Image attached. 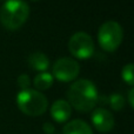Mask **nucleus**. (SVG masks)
<instances>
[{
  "instance_id": "nucleus-1",
  "label": "nucleus",
  "mask_w": 134,
  "mask_h": 134,
  "mask_svg": "<svg viewBox=\"0 0 134 134\" xmlns=\"http://www.w3.org/2000/svg\"><path fill=\"white\" fill-rule=\"evenodd\" d=\"M67 98L71 107L86 113L95 108L99 100V93L93 81L88 79H79L68 88Z\"/></svg>"
},
{
  "instance_id": "nucleus-2",
  "label": "nucleus",
  "mask_w": 134,
  "mask_h": 134,
  "mask_svg": "<svg viewBox=\"0 0 134 134\" xmlns=\"http://www.w3.org/2000/svg\"><path fill=\"white\" fill-rule=\"evenodd\" d=\"M30 15V6L24 0H6L0 8V21L8 30H18Z\"/></svg>"
},
{
  "instance_id": "nucleus-3",
  "label": "nucleus",
  "mask_w": 134,
  "mask_h": 134,
  "mask_svg": "<svg viewBox=\"0 0 134 134\" xmlns=\"http://www.w3.org/2000/svg\"><path fill=\"white\" fill-rule=\"evenodd\" d=\"M16 105L24 114L39 116L47 111L48 100L41 92L32 88L21 90L16 94Z\"/></svg>"
},
{
  "instance_id": "nucleus-4",
  "label": "nucleus",
  "mask_w": 134,
  "mask_h": 134,
  "mask_svg": "<svg viewBox=\"0 0 134 134\" xmlns=\"http://www.w3.org/2000/svg\"><path fill=\"white\" fill-rule=\"evenodd\" d=\"M124 38L122 27L119 23L109 20L104 23L98 31V41L104 51L114 52L119 46Z\"/></svg>"
},
{
  "instance_id": "nucleus-5",
  "label": "nucleus",
  "mask_w": 134,
  "mask_h": 134,
  "mask_svg": "<svg viewBox=\"0 0 134 134\" xmlns=\"http://www.w3.org/2000/svg\"><path fill=\"white\" fill-rule=\"evenodd\" d=\"M68 51L78 59H88L94 53V42L88 33L76 32L68 41Z\"/></svg>"
},
{
  "instance_id": "nucleus-6",
  "label": "nucleus",
  "mask_w": 134,
  "mask_h": 134,
  "mask_svg": "<svg viewBox=\"0 0 134 134\" xmlns=\"http://www.w3.org/2000/svg\"><path fill=\"white\" fill-rule=\"evenodd\" d=\"M80 65L78 61L72 58H60L53 64L52 67V75L59 81H72L79 75Z\"/></svg>"
},
{
  "instance_id": "nucleus-7",
  "label": "nucleus",
  "mask_w": 134,
  "mask_h": 134,
  "mask_svg": "<svg viewBox=\"0 0 134 134\" xmlns=\"http://www.w3.org/2000/svg\"><path fill=\"white\" fill-rule=\"evenodd\" d=\"M92 124L99 132H109L114 127V116L106 108H95L92 113Z\"/></svg>"
},
{
  "instance_id": "nucleus-8",
  "label": "nucleus",
  "mask_w": 134,
  "mask_h": 134,
  "mask_svg": "<svg viewBox=\"0 0 134 134\" xmlns=\"http://www.w3.org/2000/svg\"><path fill=\"white\" fill-rule=\"evenodd\" d=\"M72 114V107L66 100H55L51 106V116L57 122H65Z\"/></svg>"
},
{
  "instance_id": "nucleus-9",
  "label": "nucleus",
  "mask_w": 134,
  "mask_h": 134,
  "mask_svg": "<svg viewBox=\"0 0 134 134\" xmlns=\"http://www.w3.org/2000/svg\"><path fill=\"white\" fill-rule=\"evenodd\" d=\"M63 134H93L92 128L87 122L80 119L68 121L63 128Z\"/></svg>"
},
{
  "instance_id": "nucleus-10",
  "label": "nucleus",
  "mask_w": 134,
  "mask_h": 134,
  "mask_svg": "<svg viewBox=\"0 0 134 134\" xmlns=\"http://www.w3.org/2000/svg\"><path fill=\"white\" fill-rule=\"evenodd\" d=\"M28 65L35 71L46 72V69L49 67V59L42 52H34L28 57Z\"/></svg>"
},
{
  "instance_id": "nucleus-11",
  "label": "nucleus",
  "mask_w": 134,
  "mask_h": 134,
  "mask_svg": "<svg viewBox=\"0 0 134 134\" xmlns=\"http://www.w3.org/2000/svg\"><path fill=\"white\" fill-rule=\"evenodd\" d=\"M34 87L37 91H45L48 90L52 85H53V75L48 72H40L34 76Z\"/></svg>"
},
{
  "instance_id": "nucleus-12",
  "label": "nucleus",
  "mask_w": 134,
  "mask_h": 134,
  "mask_svg": "<svg viewBox=\"0 0 134 134\" xmlns=\"http://www.w3.org/2000/svg\"><path fill=\"white\" fill-rule=\"evenodd\" d=\"M121 78L127 85L134 86V64H127L121 69Z\"/></svg>"
},
{
  "instance_id": "nucleus-13",
  "label": "nucleus",
  "mask_w": 134,
  "mask_h": 134,
  "mask_svg": "<svg viewBox=\"0 0 134 134\" xmlns=\"http://www.w3.org/2000/svg\"><path fill=\"white\" fill-rule=\"evenodd\" d=\"M108 102H109V106H111L112 109H114V111H121V109L125 107L126 100H125V98L121 94H119V93H113V94L109 97Z\"/></svg>"
},
{
  "instance_id": "nucleus-14",
  "label": "nucleus",
  "mask_w": 134,
  "mask_h": 134,
  "mask_svg": "<svg viewBox=\"0 0 134 134\" xmlns=\"http://www.w3.org/2000/svg\"><path fill=\"white\" fill-rule=\"evenodd\" d=\"M30 85H31V79L27 74H21V75L18 76V86L21 90L30 88Z\"/></svg>"
},
{
  "instance_id": "nucleus-15",
  "label": "nucleus",
  "mask_w": 134,
  "mask_h": 134,
  "mask_svg": "<svg viewBox=\"0 0 134 134\" xmlns=\"http://www.w3.org/2000/svg\"><path fill=\"white\" fill-rule=\"evenodd\" d=\"M42 130L46 134H53L54 133V126L51 122H46L42 126Z\"/></svg>"
},
{
  "instance_id": "nucleus-16",
  "label": "nucleus",
  "mask_w": 134,
  "mask_h": 134,
  "mask_svg": "<svg viewBox=\"0 0 134 134\" xmlns=\"http://www.w3.org/2000/svg\"><path fill=\"white\" fill-rule=\"evenodd\" d=\"M128 102H130L131 106L134 108V87L130 91V93H128Z\"/></svg>"
},
{
  "instance_id": "nucleus-17",
  "label": "nucleus",
  "mask_w": 134,
  "mask_h": 134,
  "mask_svg": "<svg viewBox=\"0 0 134 134\" xmlns=\"http://www.w3.org/2000/svg\"><path fill=\"white\" fill-rule=\"evenodd\" d=\"M33 1H37V0H33Z\"/></svg>"
}]
</instances>
